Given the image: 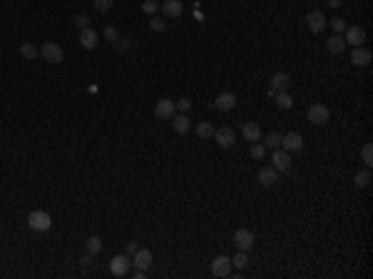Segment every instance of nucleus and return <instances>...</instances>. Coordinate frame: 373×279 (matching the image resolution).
<instances>
[{
	"label": "nucleus",
	"instance_id": "1",
	"mask_svg": "<svg viewBox=\"0 0 373 279\" xmlns=\"http://www.w3.org/2000/svg\"><path fill=\"white\" fill-rule=\"evenodd\" d=\"M28 224L35 232H48L50 224H53V217H50L48 212H43V210H35V212L28 215Z\"/></svg>",
	"mask_w": 373,
	"mask_h": 279
},
{
	"label": "nucleus",
	"instance_id": "2",
	"mask_svg": "<svg viewBox=\"0 0 373 279\" xmlns=\"http://www.w3.org/2000/svg\"><path fill=\"white\" fill-rule=\"evenodd\" d=\"M40 58L45 62H62V58H65V53H62V48H60L58 43H43L40 45Z\"/></svg>",
	"mask_w": 373,
	"mask_h": 279
},
{
	"label": "nucleus",
	"instance_id": "3",
	"mask_svg": "<svg viewBox=\"0 0 373 279\" xmlns=\"http://www.w3.org/2000/svg\"><path fill=\"white\" fill-rule=\"evenodd\" d=\"M130 267H132V257H130V254H115V257L110 259V272H112L115 277H125V274L130 272Z\"/></svg>",
	"mask_w": 373,
	"mask_h": 279
},
{
	"label": "nucleus",
	"instance_id": "4",
	"mask_svg": "<svg viewBox=\"0 0 373 279\" xmlns=\"http://www.w3.org/2000/svg\"><path fill=\"white\" fill-rule=\"evenodd\" d=\"M306 117H309V123H311V125H326V123H328V117H331V112H328V107H326V105L316 102V105L309 107Z\"/></svg>",
	"mask_w": 373,
	"mask_h": 279
},
{
	"label": "nucleus",
	"instance_id": "5",
	"mask_svg": "<svg viewBox=\"0 0 373 279\" xmlns=\"http://www.w3.org/2000/svg\"><path fill=\"white\" fill-rule=\"evenodd\" d=\"M174 115H177V105H174V100H159L157 102V107H154V117L157 120H172Z\"/></svg>",
	"mask_w": 373,
	"mask_h": 279
},
{
	"label": "nucleus",
	"instance_id": "6",
	"mask_svg": "<svg viewBox=\"0 0 373 279\" xmlns=\"http://www.w3.org/2000/svg\"><path fill=\"white\" fill-rule=\"evenodd\" d=\"M271 167H274L276 172H286V170H291V152L276 147L274 155H271Z\"/></svg>",
	"mask_w": 373,
	"mask_h": 279
},
{
	"label": "nucleus",
	"instance_id": "7",
	"mask_svg": "<svg viewBox=\"0 0 373 279\" xmlns=\"http://www.w3.org/2000/svg\"><path fill=\"white\" fill-rule=\"evenodd\" d=\"M234 245H236V249H244V252H249V249L257 245V240H254V232H249V229H236V232H234Z\"/></svg>",
	"mask_w": 373,
	"mask_h": 279
},
{
	"label": "nucleus",
	"instance_id": "8",
	"mask_svg": "<svg viewBox=\"0 0 373 279\" xmlns=\"http://www.w3.org/2000/svg\"><path fill=\"white\" fill-rule=\"evenodd\" d=\"M229 272H231V257L219 254V257L212 262V274H214V277H229Z\"/></svg>",
	"mask_w": 373,
	"mask_h": 279
},
{
	"label": "nucleus",
	"instance_id": "9",
	"mask_svg": "<svg viewBox=\"0 0 373 279\" xmlns=\"http://www.w3.org/2000/svg\"><path fill=\"white\" fill-rule=\"evenodd\" d=\"M236 95L229 93V90H224V93H219L217 95V100H214V107H219L222 112H229V110H234L236 107Z\"/></svg>",
	"mask_w": 373,
	"mask_h": 279
},
{
	"label": "nucleus",
	"instance_id": "10",
	"mask_svg": "<svg viewBox=\"0 0 373 279\" xmlns=\"http://www.w3.org/2000/svg\"><path fill=\"white\" fill-rule=\"evenodd\" d=\"M346 43H351L353 48H358V45H363L366 43V30L361 28V25H351V28H346Z\"/></svg>",
	"mask_w": 373,
	"mask_h": 279
},
{
	"label": "nucleus",
	"instance_id": "11",
	"mask_svg": "<svg viewBox=\"0 0 373 279\" xmlns=\"http://www.w3.org/2000/svg\"><path fill=\"white\" fill-rule=\"evenodd\" d=\"M217 142H219V147H231L234 142H236V135H234V130L231 127H219V130H214V135H212Z\"/></svg>",
	"mask_w": 373,
	"mask_h": 279
},
{
	"label": "nucleus",
	"instance_id": "12",
	"mask_svg": "<svg viewBox=\"0 0 373 279\" xmlns=\"http://www.w3.org/2000/svg\"><path fill=\"white\" fill-rule=\"evenodd\" d=\"M306 23H309V30L314 32V35L323 32V28H326V18H323L321 10H311V13L306 15Z\"/></svg>",
	"mask_w": 373,
	"mask_h": 279
},
{
	"label": "nucleus",
	"instance_id": "13",
	"mask_svg": "<svg viewBox=\"0 0 373 279\" xmlns=\"http://www.w3.org/2000/svg\"><path fill=\"white\" fill-rule=\"evenodd\" d=\"M281 147L286 152H296V150L304 147V140H301L299 132H288V135H281Z\"/></svg>",
	"mask_w": 373,
	"mask_h": 279
},
{
	"label": "nucleus",
	"instance_id": "14",
	"mask_svg": "<svg viewBox=\"0 0 373 279\" xmlns=\"http://www.w3.org/2000/svg\"><path fill=\"white\" fill-rule=\"evenodd\" d=\"M132 264H135L140 272L149 269V267H152V252H149V249H137V252L132 254Z\"/></svg>",
	"mask_w": 373,
	"mask_h": 279
},
{
	"label": "nucleus",
	"instance_id": "15",
	"mask_svg": "<svg viewBox=\"0 0 373 279\" xmlns=\"http://www.w3.org/2000/svg\"><path fill=\"white\" fill-rule=\"evenodd\" d=\"M351 62H353L356 67H366V65L371 62V50H366L363 45L353 48V53H351Z\"/></svg>",
	"mask_w": 373,
	"mask_h": 279
},
{
	"label": "nucleus",
	"instance_id": "16",
	"mask_svg": "<svg viewBox=\"0 0 373 279\" xmlns=\"http://www.w3.org/2000/svg\"><path fill=\"white\" fill-rule=\"evenodd\" d=\"M279 182V172L274 170V167H264V170H259V185L261 187H274Z\"/></svg>",
	"mask_w": 373,
	"mask_h": 279
},
{
	"label": "nucleus",
	"instance_id": "17",
	"mask_svg": "<svg viewBox=\"0 0 373 279\" xmlns=\"http://www.w3.org/2000/svg\"><path fill=\"white\" fill-rule=\"evenodd\" d=\"M97 43H100V35H97V30H92V28H85V30H80V45H82L85 50H92V48H97Z\"/></svg>",
	"mask_w": 373,
	"mask_h": 279
},
{
	"label": "nucleus",
	"instance_id": "18",
	"mask_svg": "<svg viewBox=\"0 0 373 279\" xmlns=\"http://www.w3.org/2000/svg\"><path fill=\"white\" fill-rule=\"evenodd\" d=\"M159 10H162L164 18H179V13H182V3H179V0H164Z\"/></svg>",
	"mask_w": 373,
	"mask_h": 279
},
{
	"label": "nucleus",
	"instance_id": "19",
	"mask_svg": "<svg viewBox=\"0 0 373 279\" xmlns=\"http://www.w3.org/2000/svg\"><path fill=\"white\" fill-rule=\"evenodd\" d=\"M172 127L177 135H187L189 132V127H192V123H189V117L187 115H174L172 117Z\"/></svg>",
	"mask_w": 373,
	"mask_h": 279
},
{
	"label": "nucleus",
	"instance_id": "20",
	"mask_svg": "<svg viewBox=\"0 0 373 279\" xmlns=\"http://www.w3.org/2000/svg\"><path fill=\"white\" fill-rule=\"evenodd\" d=\"M346 48V40L341 35H334V37H328V43H326V50L331 53V55H341Z\"/></svg>",
	"mask_w": 373,
	"mask_h": 279
},
{
	"label": "nucleus",
	"instance_id": "21",
	"mask_svg": "<svg viewBox=\"0 0 373 279\" xmlns=\"http://www.w3.org/2000/svg\"><path fill=\"white\" fill-rule=\"evenodd\" d=\"M288 85H291V77H288L286 72H276V75L271 77V90H274V93H279V90H286Z\"/></svg>",
	"mask_w": 373,
	"mask_h": 279
},
{
	"label": "nucleus",
	"instance_id": "22",
	"mask_svg": "<svg viewBox=\"0 0 373 279\" xmlns=\"http://www.w3.org/2000/svg\"><path fill=\"white\" fill-rule=\"evenodd\" d=\"M244 137L246 140H252V142H259L264 135H261V127H259L257 123H246L244 125Z\"/></svg>",
	"mask_w": 373,
	"mask_h": 279
},
{
	"label": "nucleus",
	"instance_id": "23",
	"mask_svg": "<svg viewBox=\"0 0 373 279\" xmlns=\"http://www.w3.org/2000/svg\"><path fill=\"white\" fill-rule=\"evenodd\" d=\"M20 55H23L25 60H37V58H40V50H37L32 43H23V45H20Z\"/></svg>",
	"mask_w": 373,
	"mask_h": 279
},
{
	"label": "nucleus",
	"instance_id": "24",
	"mask_svg": "<svg viewBox=\"0 0 373 279\" xmlns=\"http://www.w3.org/2000/svg\"><path fill=\"white\" fill-rule=\"evenodd\" d=\"M276 95V105H279V110H288V107H294V97L286 93V90H279Z\"/></svg>",
	"mask_w": 373,
	"mask_h": 279
},
{
	"label": "nucleus",
	"instance_id": "25",
	"mask_svg": "<svg viewBox=\"0 0 373 279\" xmlns=\"http://www.w3.org/2000/svg\"><path fill=\"white\" fill-rule=\"evenodd\" d=\"M249 264V257H246V252L244 249H236V254L231 257V267H239V269H244Z\"/></svg>",
	"mask_w": 373,
	"mask_h": 279
},
{
	"label": "nucleus",
	"instance_id": "26",
	"mask_svg": "<svg viewBox=\"0 0 373 279\" xmlns=\"http://www.w3.org/2000/svg\"><path fill=\"white\" fill-rule=\"evenodd\" d=\"M214 130H217V127H214L212 123H199V125H197V137H201V140H209V137L214 135Z\"/></svg>",
	"mask_w": 373,
	"mask_h": 279
},
{
	"label": "nucleus",
	"instance_id": "27",
	"mask_svg": "<svg viewBox=\"0 0 373 279\" xmlns=\"http://www.w3.org/2000/svg\"><path fill=\"white\" fill-rule=\"evenodd\" d=\"M281 145V135L279 132H269L266 137H264V147H271V150H276Z\"/></svg>",
	"mask_w": 373,
	"mask_h": 279
},
{
	"label": "nucleus",
	"instance_id": "28",
	"mask_svg": "<svg viewBox=\"0 0 373 279\" xmlns=\"http://www.w3.org/2000/svg\"><path fill=\"white\" fill-rule=\"evenodd\" d=\"M87 252H90V254H100V252H102V240H100V237H90V240H87Z\"/></svg>",
	"mask_w": 373,
	"mask_h": 279
},
{
	"label": "nucleus",
	"instance_id": "29",
	"mask_svg": "<svg viewBox=\"0 0 373 279\" xmlns=\"http://www.w3.org/2000/svg\"><path fill=\"white\" fill-rule=\"evenodd\" d=\"M361 157H363V165H366V167H371V165H373V145H371V142L361 147Z\"/></svg>",
	"mask_w": 373,
	"mask_h": 279
},
{
	"label": "nucleus",
	"instance_id": "30",
	"mask_svg": "<svg viewBox=\"0 0 373 279\" xmlns=\"http://www.w3.org/2000/svg\"><path fill=\"white\" fill-rule=\"evenodd\" d=\"M368 182H371V170H363V172L356 175V185L358 187H366Z\"/></svg>",
	"mask_w": 373,
	"mask_h": 279
},
{
	"label": "nucleus",
	"instance_id": "31",
	"mask_svg": "<svg viewBox=\"0 0 373 279\" xmlns=\"http://www.w3.org/2000/svg\"><path fill=\"white\" fill-rule=\"evenodd\" d=\"M75 28H80V30H85V28H90V18H87L85 13H80V15H75Z\"/></svg>",
	"mask_w": 373,
	"mask_h": 279
},
{
	"label": "nucleus",
	"instance_id": "32",
	"mask_svg": "<svg viewBox=\"0 0 373 279\" xmlns=\"http://www.w3.org/2000/svg\"><path fill=\"white\" fill-rule=\"evenodd\" d=\"M142 10L147 13V15H152V13H157V10H159V3H157V0H144Z\"/></svg>",
	"mask_w": 373,
	"mask_h": 279
},
{
	"label": "nucleus",
	"instance_id": "33",
	"mask_svg": "<svg viewBox=\"0 0 373 279\" xmlns=\"http://www.w3.org/2000/svg\"><path fill=\"white\" fill-rule=\"evenodd\" d=\"M92 5H95V10L105 13V10H110V8H112V0H92Z\"/></svg>",
	"mask_w": 373,
	"mask_h": 279
},
{
	"label": "nucleus",
	"instance_id": "34",
	"mask_svg": "<svg viewBox=\"0 0 373 279\" xmlns=\"http://www.w3.org/2000/svg\"><path fill=\"white\" fill-rule=\"evenodd\" d=\"M105 40H110V43H117V40H119V32H117V28L107 25V28H105Z\"/></svg>",
	"mask_w": 373,
	"mask_h": 279
},
{
	"label": "nucleus",
	"instance_id": "35",
	"mask_svg": "<svg viewBox=\"0 0 373 279\" xmlns=\"http://www.w3.org/2000/svg\"><path fill=\"white\" fill-rule=\"evenodd\" d=\"M264 152H266V147H264L261 142H254V145H252V157H254V160H261Z\"/></svg>",
	"mask_w": 373,
	"mask_h": 279
},
{
	"label": "nucleus",
	"instance_id": "36",
	"mask_svg": "<svg viewBox=\"0 0 373 279\" xmlns=\"http://www.w3.org/2000/svg\"><path fill=\"white\" fill-rule=\"evenodd\" d=\"M331 28L336 30V35H341L348 25H346V20H341V18H334V20H331Z\"/></svg>",
	"mask_w": 373,
	"mask_h": 279
},
{
	"label": "nucleus",
	"instance_id": "37",
	"mask_svg": "<svg viewBox=\"0 0 373 279\" xmlns=\"http://www.w3.org/2000/svg\"><path fill=\"white\" fill-rule=\"evenodd\" d=\"M149 28H152L154 32H162L164 28H167V23H164V20H159V18H152V20H149Z\"/></svg>",
	"mask_w": 373,
	"mask_h": 279
},
{
	"label": "nucleus",
	"instance_id": "38",
	"mask_svg": "<svg viewBox=\"0 0 373 279\" xmlns=\"http://www.w3.org/2000/svg\"><path fill=\"white\" fill-rule=\"evenodd\" d=\"M174 105H177V110H182V112H187V110L192 107V102H189L187 97H182V100H179V102H174Z\"/></svg>",
	"mask_w": 373,
	"mask_h": 279
},
{
	"label": "nucleus",
	"instance_id": "39",
	"mask_svg": "<svg viewBox=\"0 0 373 279\" xmlns=\"http://www.w3.org/2000/svg\"><path fill=\"white\" fill-rule=\"evenodd\" d=\"M137 242H130V245H127V254H130V257H132V254H135V252H137Z\"/></svg>",
	"mask_w": 373,
	"mask_h": 279
},
{
	"label": "nucleus",
	"instance_id": "40",
	"mask_svg": "<svg viewBox=\"0 0 373 279\" xmlns=\"http://www.w3.org/2000/svg\"><path fill=\"white\" fill-rule=\"evenodd\" d=\"M90 262H92V254L90 252H87L85 257H80V264H90Z\"/></svg>",
	"mask_w": 373,
	"mask_h": 279
},
{
	"label": "nucleus",
	"instance_id": "41",
	"mask_svg": "<svg viewBox=\"0 0 373 279\" xmlns=\"http://www.w3.org/2000/svg\"><path fill=\"white\" fill-rule=\"evenodd\" d=\"M341 3H344V0H328V5H331V8H339Z\"/></svg>",
	"mask_w": 373,
	"mask_h": 279
}]
</instances>
